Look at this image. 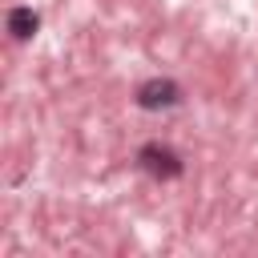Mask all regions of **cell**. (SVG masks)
I'll use <instances>...</instances> for the list:
<instances>
[{
	"instance_id": "7a4b0ae2",
	"label": "cell",
	"mask_w": 258,
	"mask_h": 258,
	"mask_svg": "<svg viewBox=\"0 0 258 258\" xmlns=\"http://www.w3.org/2000/svg\"><path fill=\"white\" fill-rule=\"evenodd\" d=\"M141 157H145V165H149L153 173H161V177H173V173L181 169V165H177V157H173L169 149H157V145H149Z\"/></svg>"
},
{
	"instance_id": "3957f363",
	"label": "cell",
	"mask_w": 258,
	"mask_h": 258,
	"mask_svg": "<svg viewBox=\"0 0 258 258\" xmlns=\"http://www.w3.org/2000/svg\"><path fill=\"white\" fill-rule=\"evenodd\" d=\"M8 24H12V32H16V36H32L40 20H36V12H32V8H16V12L8 16Z\"/></svg>"
},
{
	"instance_id": "6da1fadb",
	"label": "cell",
	"mask_w": 258,
	"mask_h": 258,
	"mask_svg": "<svg viewBox=\"0 0 258 258\" xmlns=\"http://www.w3.org/2000/svg\"><path fill=\"white\" fill-rule=\"evenodd\" d=\"M177 101V89L169 85V81H149L145 89H141V105L145 109H165V105H173Z\"/></svg>"
}]
</instances>
